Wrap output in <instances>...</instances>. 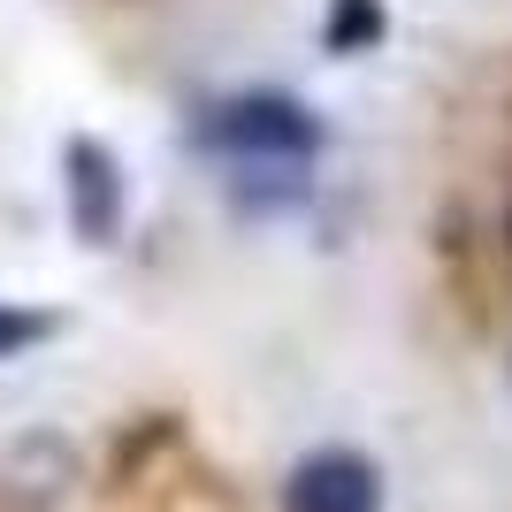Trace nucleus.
<instances>
[{"instance_id": "4", "label": "nucleus", "mask_w": 512, "mask_h": 512, "mask_svg": "<svg viewBox=\"0 0 512 512\" xmlns=\"http://www.w3.org/2000/svg\"><path fill=\"white\" fill-rule=\"evenodd\" d=\"M375 39H383V0H329V16H321L329 54H367Z\"/></svg>"}, {"instance_id": "5", "label": "nucleus", "mask_w": 512, "mask_h": 512, "mask_svg": "<svg viewBox=\"0 0 512 512\" xmlns=\"http://www.w3.org/2000/svg\"><path fill=\"white\" fill-rule=\"evenodd\" d=\"M54 337V314H31V306H0V360L8 352H23V344Z\"/></svg>"}, {"instance_id": "3", "label": "nucleus", "mask_w": 512, "mask_h": 512, "mask_svg": "<svg viewBox=\"0 0 512 512\" xmlns=\"http://www.w3.org/2000/svg\"><path fill=\"white\" fill-rule=\"evenodd\" d=\"M62 184H69V230L85 237V245H115V230H123V161H115V146L69 138Z\"/></svg>"}, {"instance_id": "2", "label": "nucleus", "mask_w": 512, "mask_h": 512, "mask_svg": "<svg viewBox=\"0 0 512 512\" xmlns=\"http://www.w3.org/2000/svg\"><path fill=\"white\" fill-rule=\"evenodd\" d=\"M283 512H383V474L360 451H306L291 482H283Z\"/></svg>"}, {"instance_id": "1", "label": "nucleus", "mask_w": 512, "mask_h": 512, "mask_svg": "<svg viewBox=\"0 0 512 512\" xmlns=\"http://www.w3.org/2000/svg\"><path fill=\"white\" fill-rule=\"evenodd\" d=\"M192 146L237 153V161H260V169H306V161L329 146V123H321V115L299 100V92L245 85V92H230V100L199 107Z\"/></svg>"}]
</instances>
